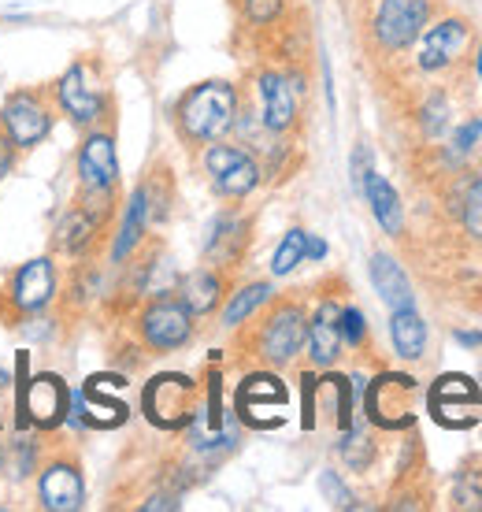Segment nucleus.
<instances>
[{"label": "nucleus", "mask_w": 482, "mask_h": 512, "mask_svg": "<svg viewBox=\"0 0 482 512\" xmlns=\"http://www.w3.org/2000/svg\"><path fill=\"white\" fill-rule=\"evenodd\" d=\"M56 123V101H52V86H26L4 97L0 104V130L12 138L19 153L38 149L41 141L52 134Z\"/></svg>", "instance_id": "423d86ee"}, {"label": "nucleus", "mask_w": 482, "mask_h": 512, "mask_svg": "<svg viewBox=\"0 0 482 512\" xmlns=\"http://www.w3.org/2000/svg\"><path fill=\"white\" fill-rule=\"evenodd\" d=\"M419 123H423V134H427V138H442L445 123H449V112H445L442 97H431V101L423 104V112H419Z\"/></svg>", "instance_id": "473e14b6"}, {"label": "nucleus", "mask_w": 482, "mask_h": 512, "mask_svg": "<svg viewBox=\"0 0 482 512\" xmlns=\"http://www.w3.org/2000/svg\"><path fill=\"white\" fill-rule=\"evenodd\" d=\"M390 338H394L397 357H405V360L423 357V349H427V323L419 320L416 305L397 308L394 320H390Z\"/></svg>", "instance_id": "a878e982"}, {"label": "nucleus", "mask_w": 482, "mask_h": 512, "mask_svg": "<svg viewBox=\"0 0 482 512\" xmlns=\"http://www.w3.org/2000/svg\"><path fill=\"white\" fill-rule=\"evenodd\" d=\"M460 223L475 242H482V175L471 179L460 193Z\"/></svg>", "instance_id": "c756f323"}, {"label": "nucleus", "mask_w": 482, "mask_h": 512, "mask_svg": "<svg viewBox=\"0 0 482 512\" xmlns=\"http://www.w3.org/2000/svg\"><path fill=\"white\" fill-rule=\"evenodd\" d=\"M349 171H353V190L364 197V186H368V175L375 171L371 167V149L368 145H356V153H353V164H349Z\"/></svg>", "instance_id": "f704fd0d"}, {"label": "nucleus", "mask_w": 482, "mask_h": 512, "mask_svg": "<svg viewBox=\"0 0 482 512\" xmlns=\"http://www.w3.org/2000/svg\"><path fill=\"white\" fill-rule=\"evenodd\" d=\"M19 409H23V423H34L38 431H60L71 416V386L56 372L30 375L19 386Z\"/></svg>", "instance_id": "9b49d317"}, {"label": "nucleus", "mask_w": 482, "mask_h": 512, "mask_svg": "<svg viewBox=\"0 0 482 512\" xmlns=\"http://www.w3.org/2000/svg\"><path fill=\"white\" fill-rule=\"evenodd\" d=\"M249 238H253V219L245 216H219L212 223V234H208V242H204V260H208V268L216 271H230L241 264V256L249 249Z\"/></svg>", "instance_id": "412c9836"}, {"label": "nucleus", "mask_w": 482, "mask_h": 512, "mask_svg": "<svg viewBox=\"0 0 482 512\" xmlns=\"http://www.w3.org/2000/svg\"><path fill=\"white\" fill-rule=\"evenodd\" d=\"M305 331L308 316L301 301H267L264 320H256L241 334V349H249L264 368H286L305 349Z\"/></svg>", "instance_id": "f03ea898"}, {"label": "nucleus", "mask_w": 482, "mask_h": 512, "mask_svg": "<svg viewBox=\"0 0 482 512\" xmlns=\"http://www.w3.org/2000/svg\"><path fill=\"white\" fill-rule=\"evenodd\" d=\"M123 386H127L123 375H89L82 394L71 397V416L67 420L82 423V427H97V431L123 427L130 416L127 401L119 397Z\"/></svg>", "instance_id": "9d476101"}, {"label": "nucleus", "mask_w": 482, "mask_h": 512, "mask_svg": "<svg viewBox=\"0 0 482 512\" xmlns=\"http://www.w3.org/2000/svg\"><path fill=\"white\" fill-rule=\"evenodd\" d=\"M145 227H149V201H145V190H134L130 197L127 212H123V223H119V234H115V249H112V260L115 264H123L130 256L138 253L141 238H145Z\"/></svg>", "instance_id": "393cba45"}, {"label": "nucleus", "mask_w": 482, "mask_h": 512, "mask_svg": "<svg viewBox=\"0 0 482 512\" xmlns=\"http://www.w3.org/2000/svg\"><path fill=\"white\" fill-rule=\"evenodd\" d=\"M0 472H4V446H0Z\"/></svg>", "instance_id": "37998d69"}, {"label": "nucleus", "mask_w": 482, "mask_h": 512, "mask_svg": "<svg viewBox=\"0 0 482 512\" xmlns=\"http://www.w3.org/2000/svg\"><path fill=\"white\" fill-rule=\"evenodd\" d=\"M15 156H19V149H15L12 138L0 130V179H8L15 171Z\"/></svg>", "instance_id": "e433bc0d"}, {"label": "nucleus", "mask_w": 482, "mask_h": 512, "mask_svg": "<svg viewBox=\"0 0 482 512\" xmlns=\"http://www.w3.org/2000/svg\"><path fill=\"white\" fill-rule=\"evenodd\" d=\"M52 101H56L60 116H67L82 130L104 123V112L112 108V97H108V86H104L101 64L97 60H78V64L67 67L64 75L52 82Z\"/></svg>", "instance_id": "39448f33"}, {"label": "nucleus", "mask_w": 482, "mask_h": 512, "mask_svg": "<svg viewBox=\"0 0 482 512\" xmlns=\"http://www.w3.org/2000/svg\"><path fill=\"white\" fill-rule=\"evenodd\" d=\"M319 490L327 494V501L334 505V509H353V494L345 490V483L334 472H323V475H319Z\"/></svg>", "instance_id": "72a5a7b5"}, {"label": "nucleus", "mask_w": 482, "mask_h": 512, "mask_svg": "<svg viewBox=\"0 0 482 512\" xmlns=\"http://www.w3.org/2000/svg\"><path fill=\"white\" fill-rule=\"evenodd\" d=\"M323 256H327V242H319V238H312V234H308L305 260H323Z\"/></svg>", "instance_id": "58836bf2"}, {"label": "nucleus", "mask_w": 482, "mask_h": 512, "mask_svg": "<svg viewBox=\"0 0 482 512\" xmlns=\"http://www.w3.org/2000/svg\"><path fill=\"white\" fill-rule=\"evenodd\" d=\"M78 186L82 190H119V156L112 127H89L78 145Z\"/></svg>", "instance_id": "a211bd4d"}, {"label": "nucleus", "mask_w": 482, "mask_h": 512, "mask_svg": "<svg viewBox=\"0 0 482 512\" xmlns=\"http://www.w3.org/2000/svg\"><path fill=\"white\" fill-rule=\"evenodd\" d=\"M204 171L216 186L219 197L241 201L260 186V164L253 160V153H245L241 145H227V141H212L204 149Z\"/></svg>", "instance_id": "f8f14e48"}, {"label": "nucleus", "mask_w": 482, "mask_h": 512, "mask_svg": "<svg viewBox=\"0 0 482 512\" xmlns=\"http://www.w3.org/2000/svg\"><path fill=\"white\" fill-rule=\"evenodd\" d=\"M431 23V0H379L371 15V41L382 52H405L412 49Z\"/></svg>", "instance_id": "6e6552de"}, {"label": "nucleus", "mask_w": 482, "mask_h": 512, "mask_svg": "<svg viewBox=\"0 0 482 512\" xmlns=\"http://www.w3.org/2000/svg\"><path fill=\"white\" fill-rule=\"evenodd\" d=\"M86 501L82 468L71 453H52L38 468V505L49 512H75Z\"/></svg>", "instance_id": "2eb2a0df"}, {"label": "nucleus", "mask_w": 482, "mask_h": 512, "mask_svg": "<svg viewBox=\"0 0 482 512\" xmlns=\"http://www.w3.org/2000/svg\"><path fill=\"white\" fill-rule=\"evenodd\" d=\"M138 338L149 353H175L193 338V316L178 297H153L138 312Z\"/></svg>", "instance_id": "1a4fd4ad"}, {"label": "nucleus", "mask_w": 482, "mask_h": 512, "mask_svg": "<svg viewBox=\"0 0 482 512\" xmlns=\"http://www.w3.org/2000/svg\"><path fill=\"white\" fill-rule=\"evenodd\" d=\"M301 383H305V427H316V375L308 372Z\"/></svg>", "instance_id": "4c0bfd02"}, {"label": "nucleus", "mask_w": 482, "mask_h": 512, "mask_svg": "<svg viewBox=\"0 0 482 512\" xmlns=\"http://www.w3.org/2000/svg\"><path fill=\"white\" fill-rule=\"evenodd\" d=\"M305 346L312 368H334L338 357H342V301L338 297H323L308 320L305 331Z\"/></svg>", "instance_id": "aec40b11"}, {"label": "nucleus", "mask_w": 482, "mask_h": 512, "mask_svg": "<svg viewBox=\"0 0 482 512\" xmlns=\"http://www.w3.org/2000/svg\"><path fill=\"white\" fill-rule=\"evenodd\" d=\"M479 134H482V119H471V123H464V127L457 130V138H453V149H457V153H468V149H475Z\"/></svg>", "instance_id": "c9c22d12"}, {"label": "nucleus", "mask_w": 482, "mask_h": 512, "mask_svg": "<svg viewBox=\"0 0 482 512\" xmlns=\"http://www.w3.org/2000/svg\"><path fill=\"white\" fill-rule=\"evenodd\" d=\"M197 397H201V386L193 383L190 375L164 372L145 383V390H141V412L160 431H182L197 416Z\"/></svg>", "instance_id": "0eeeda50"}, {"label": "nucleus", "mask_w": 482, "mask_h": 512, "mask_svg": "<svg viewBox=\"0 0 482 512\" xmlns=\"http://www.w3.org/2000/svg\"><path fill=\"white\" fill-rule=\"evenodd\" d=\"M475 71H479V78H482V45H479V60H475Z\"/></svg>", "instance_id": "79ce46f5"}, {"label": "nucleus", "mask_w": 482, "mask_h": 512, "mask_svg": "<svg viewBox=\"0 0 482 512\" xmlns=\"http://www.w3.org/2000/svg\"><path fill=\"white\" fill-rule=\"evenodd\" d=\"M238 104V90L223 78H212V82H201V86L186 90L175 108V127L182 134V141L186 145L223 141L234 130Z\"/></svg>", "instance_id": "f257e3e1"}, {"label": "nucleus", "mask_w": 482, "mask_h": 512, "mask_svg": "<svg viewBox=\"0 0 482 512\" xmlns=\"http://www.w3.org/2000/svg\"><path fill=\"white\" fill-rule=\"evenodd\" d=\"M267 301H271V286H267V282H249V286H241L238 294H230V301L223 305V316H219V320H223V327L234 331V327H241L245 320H253Z\"/></svg>", "instance_id": "bb28decb"}, {"label": "nucleus", "mask_w": 482, "mask_h": 512, "mask_svg": "<svg viewBox=\"0 0 482 512\" xmlns=\"http://www.w3.org/2000/svg\"><path fill=\"white\" fill-rule=\"evenodd\" d=\"M364 201L371 205V216L379 219V227L390 234V238H401V234H405V205H401L397 190L382 179L379 171H371V175H368Z\"/></svg>", "instance_id": "b1692460"}, {"label": "nucleus", "mask_w": 482, "mask_h": 512, "mask_svg": "<svg viewBox=\"0 0 482 512\" xmlns=\"http://www.w3.org/2000/svg\"><path fill=\"white\" fill-rule=\"evenodd\" d=\"M468 49H471V26L464 19H457V15H449V19H438L434 26H423L416 64L427 75H442V71H453L457 64H464Z\"/></svg>", "instance_id": "4468645a"}, {"label": "nucleus", "mask_w": 482, "mask_h": 512, "mask_svg": "<svg viewBox=\"0 0 482 512\" xmlns=\"http://www.w3.org/2000/svg\"><path fill=\"white\" fill-rule=\"evenodd\" d=\"M56 297H60V275H56L52 256H34L0 286V320L8 327H19L26 316L45 312Z\"/></svg>", "instance_id": "20e7f679"}, {"label": "nucleus", "mask_w": 482, "mask_h": 512, "mask_svg": "<svg viewBox=\"0 0 482 512\" xmlns=\"http://www.w3.org/2000/svg\"><path fill=\"white\" fill-rule=\"evenodd\" d=\"M115 201H119V190H82L78 186L75 205L52 227V253L86 256L115 219Z\"/></svg>", "instance_id": "7ed1b4c3"}, {"label": "nucleus", "mask_w": 482, "mask_h": 512, "mask_svg": "<svg viewBox=\"0 0 482 512\" xmlns=\"http://www.w3.org/2000/svg\"><path fill=\"white\" fill-rule=\"evenodd\" d=\"M338 453H342V461L349 464L353 472H368L371 461H375V442H371L364 431H356V427H345Z\"/></svg>", "instance_id": "cd10ccee"}, {"label": "nucleus", "mask_w": 482, "mask_h": 512, "mask_svg": "<svg viewBox=\"0 0 482 512\" xmlns=\"http://www.w3.org/2000/svg\"><path fill=\"white\" fill-rule=\"evenodd\" d=\"M453 338H457V342H460V346H482V331H457V334H453Z\"/></svg>", "instance_id": "a19ab883"}, {"label": "nucleus", "mask_w": 482, "mask_h": 512, "mask_svg": "<svg viewBox=\"0 0 482 512\" xmlns=\"http://www.w3.org/2000/svg\"><path fill=\"white\" fill-rule=\"evenodd\" d=\"M204 423H208L212 435L223 431V379H219V372L208 375V412H204Z\"/></svg>", "instance_id": "2f4dec72"}, {"label": "nucleus", "mask_w": 482, "mask_h": 512, "mask_svg": "<svg viewBox=\"0 0 482 512\" xmlns=\"http://www.w3.org/2000/svg\"><path fill=\"white\" fill-rule=\"evenodd\" d=\"M145 512H153V509H178V498L175 494H164V498H153V501H145L141 505Z\"/></svg>", "instance_id": "ea45409f"}, {"label": "nucleus", "mask_w": 482, "mask_h": 512, "mask_svg": "<svg viewBox=\"0 0 482 512\" xmlns=\"http://www.w3.org/2000/svg\"><path fill=\"white\" fill-rule=\"evenodd\" d=\"M371 282H375V290H379V297L386 301L390 312L416 305L412 282H408V275L390 253H371Z\"/></svg>", "instance_id": "5701e85b"}, {"label": "nucleus", "mask_w": 482, "mask_h": 512, "mask_svg": "<svg viewBox=\"0 0 482 512\" xmlns=\"http://www.w3.org/2000/svg\"><path fill=\"white\" fill-rule=\"evenodd\" d=\"M482 401V390L471 375H442L431 386V416L434 423H442L449 431H468L475 427V405Z\"/></svg>", "instance_id": "dca6fc26"}, {"label": "nucleus", "mask_w": 482, "mask_h": 512, "mask_svg": "<svg viewBox=\"0 0 482 512\" xmlns=\"http://www.w3.org/2000/svg\"><path fill=\"white\" fill-rule=\"evenodd\" d=\"M368 342V323H364V312L360 308H342V346L360 349Z\"/></svg>", "instance_id": "7c9ffc66"}, {"label": "nucleus", "mask_w": 482, "mask_h": 512, "mask_svg": "<svg viewBox=\"0 0 482 512\" xmlns=\"http://www.w3.org/2000/svg\"><path fill=\"white\" fill-rule=\"evenodd\" d=\"M256 93L264 104L260 119H264L267 134H290L301 119V86H293V75L267 67L256 75Z\"/></svg>", "instance_id": "f3484780"}, {"label": "nucleus", "mask_w": 482, "mask_h": 512, "mask_svg": "<svg viewBox=\"0 0 482 512\" xmlns=\"http://www.w3.org/2000/svg\"><path fill=\"white\" fill-rule=\"evenodd\" d=\"M286 401H290V390H286V383H282L279 375H271V372H253L238 386V416L249 423V427H256V431L279 427L275 420H267L264 412L286 409Z\"/></svg>", "instance_id": "6ab92c4d"}, {"label": "nucleus", "mask_w": 482, "mask_h": 512, "mask_svg": "<svg viewBox=\"0 0 482 512\" xmlns=\"http://www.w3.org/2000/svg\"><path fill=\"white\" fill-rule=\"evenodd\" d=\"M412 397H416V379L412 375L382 372L368 386L364 412H368V420L375 427H382V431H401V427H412V420H416Z\"/></svg>", "instance_id": "ddd939ff"}, {"label": "nucleus", "mask_w": 482, "mask_h": 512, "mask_svg": "<svg viewBox=\"0 0 482 512\" xmlns=\"http://www.w3.org/2000/svg\"><path fill=\"white\" fill-rule=\"evenodd\" d=\"M305 245H308V231H301V227H293V231H286V238H282V245L275 249V260H271V271L275 275H290L301 260H305Z\"/></svg>", "instance_id": "c85d7f7f"}, {"label": "nucleus", "mask_w": 482, "mask_h": 512, "mask_svg": "<svg viewBox=\"0 0 482 512\" xmlns=\"http://www.w3.org/2000/svg\"><path fill=\"white\" fill-rule=\"evenodd\" d=\"M223 297H227V279L216 268H197L178 282V301L186 305V312H190L193 320L197 316H212L223 305Z\"/></svg>", "instance_id": "4be33fe9"}]
</instances>
